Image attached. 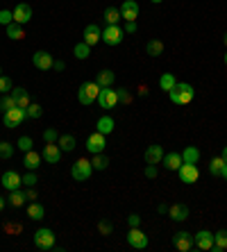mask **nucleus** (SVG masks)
I'll return each mask as SVG.
<instances>
[{
  "instance_id": "1",
  "label": "nucleus",
  "mask_w": 227,
  "mask_h": 252,
  "mask_svg": "<svg viewBox=\"0 0 227 252\" xmlns=\"http://www.w3.org/2000/svg\"><path fill=\"white\" fill-rule=\"evenodd\" d=\"M193 95H196V91H193L191 84H186V82H177L168 91V98L173 100L175 105H189L193 100Z\"/></svg>"
},
{
  "instance_id": "2",
  "label": "nucleus",
  "mask_w": 227,
  "mask_h": 252,
  "mask_svg": "<svg viewBox=\"0 0 227 252\" xmlns=\"http://www.w3.org/2000/svg\"><path fill=\"white\" fill-rule=\"evenodd\" d=\"M100 84L98 82H82L78 89V100L82 105H91V102H96L98 95H100Z\"/></svg>"
},
{
  "instance_id": "3",
  "label": "nucleus",
  "mask_w": 227,
  "mask_h": 252,
  "mask_svg": "<svg viewBox=\"0 0 227 252\" xmlns=\"http://www.w3.org/2000/svg\"><path fill=\"white\" fill-rule=\"evenodd\" d=\"M123 39H125V32L118 25H107V28L102 30V43H107V46H112V48L120 46Z\"/></svg>"
},
{
  "instance_id": "4",
  "label": "nucleus",
  "mask_w": 227,
  "mask_h": 252,
  "mask_svg": "<svg viewBox=\"0 0 227 252\" xmlns=\"http://www.w3.org/2000/svg\"><path fill=\"white\" fill-rule=\"evenodd\" d=\"M34 246L39 250H53L55 248V232L48 227H41L34 232Z\"/></svg>"
},
{
  "instance_id": "5",
  "label": "nucleus",
  "mask_w": 227,
  "mask_h": 252,
  "mask_svg": "<svg viewBox=\"0 0 227 252\" xmlns=\"http://www.w3.org/2000/svg\"><path fill=\"white\" fill-rule=\"evenodd\" d=\"M96 102L100 105V109H114L116 105H120V102H118V94L114 91V87H102L100 89V95H98Z\"/></svg>"
},
{
  "instance_id": "6",
  "label": "nucleus",
  "mask_w": 227,
  "mask_h": 252,
  "mask_svg": "<svg viewBox=\"0 0 227 252\" xmlns=\"http://www.w3.org/2000/svg\"><path fill=\"white\" fill-rule=\"evenodd\" d=\"M91 173H93V166H91L89 159H78L71 168V175L73 180H78V182H84V180H89Z\"/></svg>"
},
{
  "instance_id": "7",
  "label": "nucleus",
  "mask_w": 227,
  "mask_h": 252,
  "mask_svg": "<svg viewBox=\"0 0 227 252\" xmlns=\"http://www.w3.org/2000/svg\"><path fill=\"white\" fill-rule=\"evenodd\" d=\"M25 118H28V112L21 109V107H14V109H9V112L2 114V123H5V127L14 129V127H18V125L23 123Z\"/></svg>"
},
{
  "instance_id": "8",
  "label": "nucleus",
  "mask_w": 227,
  "mask_h": 252,
  "mask_svg": "<svg viewBox=\"0 0 227 252\" xmlns=\"http://www.w3.org/2000/svg\"><path fill=\"white\" fill-rule=\"evenodd\" d=\"M177 175H179V182L196 184L198 177H200V170H198L196 164H186V161H182V166L177 168Z\"/></svg>"
},
{
  "instance_id": "9",
  "label": "nucleus",
  "mask_w": 227,
  "mask_h": 252,
  "mask_svg": "<svg viewBox=\"0 0 227 252\" xmlns=\"http://www.w3.org/2000/svg\"><path fill=\"white\" fill-rule=\"evenodd\" d=\"M127 243H130L132 248H137V250H145V248H148V236L139 227H130V232H127Z\"/></svg>"
},
{
  "instance_id": "10",
  "label": "nucleus",
  "mask_w": 227,
  "mask_h": 252,
  "mask_svg": "<svg viewBox=\"0 0 227 252\" xmlns=\"http://www.w3.org/2000/svg\"><path fill=\"white\" fill-rule=\"evenodd\" d=\"M173 246L177 248L179 252H191L193 248H196L193 234H189V232H177V234L173 236Z\"/></svg>"
},
{
  "instance_id": "11",
  "label": "nucleus",
  "mask_w": 227,
  "mask_h": 252,
  "mask_svg": "<svg viewBox=\"0 0 227 252\" xmlns=\"http://www.w3.org/2000/svg\"><path fill=\"white\" fill-rule=\"evenodd\" d=\"M105 146H107V139H105V134H100V132H93V134H89V139H86V150H89L91 155H98L105 150Z\"/></svg>"
},
{
  "instance_id": "12",
  "label": "nucleus",
  "mask_w": 227,
  "mask_h": 252,
  "mask_svg": "<svg viewBox=\"0 0 227 252\" xmlns=\"http://www.w3.org/2000/svg\"><path fill=\"white\" fill-rule=\"evenodd\" d=\"M0 184H2L7 191H16V189L23 187V177L18 175L16 170H5V173H2V180H0Z\"/></svg>"
},
{
  "instance_id": "13",
  "label": "nucleus",
  "mask_w": 227,
  "mask_h": 252,
  "mask_svg": "<svg viewBox=\"0 0 227 252\" xmlns=\"http://www.w3.org/2000/svg\"><path fill=\"white\" fill-rule=\"evenodd\" d=\"M32 64L39 70H50L55 64V59H53V55L46 53V50H36V53L32 55Z\"/></svg>"
},
{
  "instance_id": "14",
  "label": "nucleus",
  "mask_w": 227,
  "mask_h": 252,
  "mask_svg": "<svg viewBox=\"0 0 227 252\" xmlns=\"http://www.w3.org/2000/svg\"><path fill=\"white\" fill-rule=\"evenodd\" d=\"M193 243H196L198 250H211L214 248V234L211 232H207V229H200L198 234H193Z\"/></svg>"
},
{
  "instance_id": "15",
  "label": "nucleus",
  "mask_w": 227,
  "mask_h": 252,
  "mask_svg": "<svg viewBox=\"0 0 227 252\" xmlns=\"http://www.w3.org/2000/svg\"><path fill=\"white\" fill-rule=\"evenodd\" d=\"M82 36H84L82 41L86 43V46H91V48H93L98 41H102V30L98 28L96 23H91V25H86V28H84Z\"/></svg>"
},
{
  "instance_id": "16",
  "label": "nucleus",
  "mask_w": 227,
  "mask_h": 252,
  "mask_svg": "<svg viewBox=\"0 0 227 252\" xmlns=\"http://www.w3.org/2000/svg\"><path fill=\"white\" fill-rule=\"evenodd\" d=\"M12 14H14V23L25 25L28 21H32V7L28 5V2H18L12 9Z\"/></svg>"
},
{
  "instance_id": "17",
  "label": "nucleus",
  "mask_w": 227,
  "mask_h": 252,
  "mask_svg": "<svg viewBox=\"0 0 227 252\" xmlns=\"http://www.w3.org/2000/svg\"><path fill=\"white\" fill-rule=\"evenodd\" d=\"M118 9H120V16L125 18V21H137L139 12H141V7H139L137 0H125V2H123Z\"/></svg>"
},
{
  "instance_id": "18",
  "label": "nucleus",
  "mask_w": 227,
  "mask_h": 252,
  "mask_svg": "<svg viewBox=\"0 0 227 252\" xmlns=\"http://www.w3.org/2000/svg\"><path fill=\"white\" fill-rule=\"evenodd\" d=\"M41 155H43V161H48V164H59V159H61L59 143H46Z\"/></svg>"
},
{
  "instance_id": "19",
  "label": "nucleus",
  "mask_w": 227,
  "mask_h": 252,
  "mask_svg": "<svg viewBox=\"0 0 227 252\" xmlns=\"http://www.w3.org/2000/svg\"><path fill=\"white\" fill-rule=\"evenodd\" d=\"M164 148L162 146H150L148 150H145V155H143V159H145V164H162V159H164Z\"/></svg>"
},
{
  "instance_id": "20",
  "label": "nucleus",
  "mask_w": 227,
  "mask_h": 252,
  "mask_svg": "<svg viewBox=\"0 0 227 252\" xmlns=\"http://www.w3.org/2000/svg\"><path fill=\"white\" fill-rule=\"evenodd\" d=\"M168 214H170V218H173L175 223H182V220L189 218V207H186L184 202H175V205H170Z\"/></svg>"
},
{
  "instance_id": "21",
  "label": "nucleus",
  "mask_w": 227,
  "mask_h": 252,
  "mask_svg": "<svg viewBox=\"0 0 227 252\" xmlns=\"http://www.w3.org/2000/svg\"><path fill=\"white\" fill-rule=\"evenodd\" d=\"M12 95H14V100H16V107H21V109H28V107H30V102H32L30 94H28L23 87H14Z\"/></svg>"
},
{
  "instance_id": "22",
  "label": "nucleus",
  "mask_w": 227,
  "mask_h": 252,
  "mask_svg": "<svg viewBox=\"0 0 227 252\" xmlns=\"http://www.w3.org/2000/svg\"><path fill=\"white\" fill-rule=\"evenodd\" d=\"M41 159H43V155L34 153V150H28V153H25V157H23V166L28 170H36L39 166H41Z\"/></svg>"
},
{
  "instance_id": "23",
  "label": "nucleus",
  "mask_w": 227,
  "mask_h": 252,
  "mask_svg": "<svg viewBox=\"0 0 227 252\" xmlns=\"http://www.w3.org/2000/svg\"><path fill=\"white\" fill-rule=\"evenodd\" d=\"M162 161L168 170H177L182 166V153H168V155H164Z\"/></svg>"
},
{
  "instance_id": "24",
  "label": "nucleus",
  "mask_w": 227,
  "mask_h": 252,
  "mask_svg": "<svg viewBox=\"0 0 227 252\" xmlns=\"http://www.w3.org/2000/svg\"><path fill=\"white\" fill-rule=\"evenodd\" d=\"M96 129L100 132V134H112L114 132V118L112 116H100L98 118V123H96Z\"/></svg>"
},
{
  "instance_id": "25",
  "label": "nucleus",
  "mask_w": 227,
  "mask_h": 252,
  "mask_svg": "<svg viewBox=\"0 0 227 252\" xmlns=\"http://www.w3.org/2000/svg\"><path fill=\"white\" fill-rule=\"evenodd\" d=\"M7 36L12 39V41H21V39H25V30L21 23H9L7 25Z\"/></svg>"
},
{
  "instance_id": "26",
  "label": "nucleus",
  "mask_w": 227,
  "mask_h": 252,
  "mask_svg": "<svg viewBox=\"0 0 227 252\" xmlns=\"http://www.w3.org/2000/svg\"><path fill=\"white\" fill-rule=\"evenodd\" d=\"M114 80H116V73L109 70V68L100 70V73L96 75V82L100 84V87H114Z\"/></svg>"
},
{
  "instance_id": "27",
  "label": "nucleus",
  "mask_w": 227,
  "mask_h": 252,
  "mask_svg": "<svg viewBox=\"0 0 227 252\" xmlns=\"http://www.w3.org/2000/svg\"><path fill=\"white\" fill-rule=\"evenodd\" d=\"M57 143H59L61 153H71V150H75V146H78V141H75L73 134H61L59 139H57Z\"/></svg>"
},
{
  "instance_id": "28",
  "label": "nucleus",
  "mask_w": 227,
  "mask_h": 252,
  "mask_svg": "<svg viewBox=\"0 0 227 252\" xmlns=\"http://www.w3.org/2000/svg\"><path fill=\"white\" fill-rule=\"evenodd\" d=\"M182 161H186V164H198V161H200V150H198L196 146H186L184 153H182Z\"/></svg>"
},
{
  "instance_id": "29",
  "label": "nucleus",
  "mask_w": 227,
  "mask_h": 252,
  "mask_svg": "<svg viewBox=\"0 0 227 252\" xmlns=\"http://www.w3.org/2000/svg\"><path fill=\"white\" fill-rule=\"evenodd\" d=\"M102 18H105V23H107V25H118V21L123 16H120L118 7H107V9H105V14H102Z\"/></svg>"
},
{
  "instance_id": "30",
  "label": "nucleus",
  "mask_w": 227,
  "mask_h": 252,
  "mask_svg": "<svg viewBox=\"0 0 227 252\" xmlns=\"http://www.w3.org/2000/svg\"><path fill=\"white\" fill-rule=\"evenodd\" d=\"M214 252H223L227 250V229H221V232H216L214 234Z\"/></svg>"
},
{
  "instance_id": "31",
  "label": "nucleus",
  "mask_w": 227,
  "mask_h": 252,
  "mask_svg": "<svg viewBox=\"0 0 227 252\" xmlns=\"http://www.w3.org/2000/svg\"><path fill=\"white\" fill-rule=\"evenodd\" d=\"M43 216H46L43 205H39V202H30V205H28V218H30V220H41Z\"/></svg>"
},
{
  "instance_id": "32",
  "label": "nucleus",
  "mask_w": 227,
  "mask_h": 252,
  "mask_svg": "<svg viewBox=\"0 0 227 252\" xmlns=\"http://www.w3.org/2000/svg\"><path fill=\"white\" fill-rule=\"evenodd\" d=\"M145 53H148L150 57H159V55H164V43L159 41V39H150V41L145 43Z\"/></svg>"
},
{
  "instance_id": "33",
  "label": "nucleus",
  "mask_w": 227,
  "mask_h": 252,
  "mask_svg": "<svg viewBox=\"0 0 227 252\" xmlns=\"http://www.w3.org/2000/svg\"><path fill=\"white\" fill-rule=\"evenodd\" d=\"M175 84H177V80H175L173 73H164V75L159 77V89H162V91H166V94L175 87Z\"/></svg>"
},
{
  "instance_id": "34",
  "label": "nucleus",
  "mask_w": 227,
  "mask_h": 252,
  "mask_svg": "<svg viewBox=\"0 0 227 252\" xmlns=\"http://www.w3.org/2000/svg\"><path fill=\"white\" fill-rule=\"evenodd\" d=\"M25 202H28V198H25V191H21V189H16V191H9V205H12V207H23Z\"/></svg>"
},
{
  "instance_id": "35",
  "label": "nucleus",
  "mask_w": 227,
  "mask_h": 252,
  "mask_svg": "<svg viewBox=\"0 0 227 252\" xmlns=\"http://www.w3.org/2000/svg\"><path fill=\"white\" fill-rule=\"evenodd\" d=\"M91 166H93V170H105L109 166V157H107V155H102V153L93 155V159H91Z\"/></svg>"
},
{
  "instance_id": "36",
  "label": "nucleus",
  "mask_w": 227,
  "mask_h": 252,
  "mask_svg": "<svg viewBox=\"0 0 227 252\" xmlns=\"http://www.w3.org/2000/svg\"><path fill=\"white\" fill-rule=\"evenodd\" d=\"M73 55H75L78 59H89V55H91V46H86L84 41L75 43V48H73Z\"/></svg>"
},
{
  "instance_id": "37",
  "label": "nucleus",
  "mask_w": 227,
  "mask_h": 252,
  "mask_svg": "<svg viewBox=\"0 0 227 252\" xmlns=\"http://www.w3.org/2000/svg\"><path fill=\"white\" fill-rule=\"evenodd\" d=\"M16 107V100H14L12 94H2V98H0V109H2V114L9 112V109H14Z\"/></svg>"
},
{
  "instance_id": "38",
  "label": "nucleus",
  "mask_w": 227,
  "mask_h": 252,
  "mask_svg": "<svg viewBox=\"0 0 227 252\" xmlns=\"http://www.w3.org/2000/svg\"><path fill=\"white\" fill-rule=\"evenodd\" d=\"M225 164H227V161L223 157H214L209 161V173H211V175H221V173H223V166H225Z\"/></svg>"
},
{
  "instance_id": "39",
  "label": "nucleus",
  "mask_w": 227,
  "mask_h": 252,
  "mask_svg": "<svg viewBox=\"0 0 227 252\" xmlns=\"http://www.w3.org/2000/svg\"><path fill=\"white\" fill-rule=\"evenodd\" d=\"M32 146H34V141H32V136H21V139L16 141V148L21 150V153H28V150H32Z\"/></svg>"
},
{
  "instance_id": "40",
  "label": "nucleus",
  "mask_w": 227,
  "mask_h": 252,
  "mask_svg": "<svg viewBox=\"0 0 227 252\" xmlns=\"http://www.w3.org/2000/svg\"><path fill=\"white\" fill-rule=\"evenodd\" d=\"M14 148L16 146H12L9 141H0V159H12Z\"/></svg>"
},
{
  "instance_id": "41",
  "label": "nucleus",
  "mask_w": 227,
  "mask_h": 252,
  "mask_svg": "<svg viewBox=\"0 0 227 252\" xmlns=\"http://www.w3.org/2000/svg\"><path fill=\"white\" fill-rule=\"evenodd\" d=\"M116 94H118V102H123V105H130V102H132V94H130V89L120 87V89H116Z\"/></svg>"
},
{
  "instance_id": "42",
  "label": "nucleus",
  "mask_w": 227,
  "mask_h": 252,
  "mask_svg": "<svg viewBox=\"0 0 227 252\" xmlns=\"http://www.w3.org/2000/svg\"><path fill=\"white\" fill-rule=\"evenodd\" d=\"M25 112H28V118H41L43 109H41V105H36V102H30V107H28Z\"/></svg>"
},
{
  "instance_id": "43",
  "label": "nucleus",
  "mask_w": 227,
  "mask_h": 252,
  "mask_svg": "<svg viewBox=\"0 0 227 252\" xmlns=\"http://www.w3.org/2000/svg\"><path fill=\"white\" fill-rule=\"evenodd\" d=\"M12 89H14L12 80L7 75H0V94H12Z\"/></svg>"
},
{
  "instance_id": "44",
  "label": "nucleus",
  "mask_w": 227,
  "mask_h": 252,
  "mask_svg": "<svg viewBox=\"0 0 227 252\" xmlns=\"http://www.w3.org/2000/svg\"><path fill=\"white\" fill-rule=\"evenodd\" d=\"M98 232H100V234H105V236H109L114 232V225L109 223V220H100V223H98Z\"/></svg>"
},
{
  "instance_id": "45",
  "label": "nucleus",
  "mask_w": 227,
  "mask_h": 252,
  "mask_svg": "<svg viewBox=\"0 0 227 252\" xmlns=\"http://www.w3.org/2000/svg\"><path fill=\"white\" fill-rule=\"evenodd\" d=\"M57 139H59V134H57V129H46V132H43V141H46V143H57Z\"/></svg>"
},
{
  "instance_id": "46",
  "label": "nucleus",
  "mask_w": 227,
  "mask_h": 252,
  "mask_svg": "<svg viewBox=\"0 0 227 252\" xmlns=\"http://www.w3.org/2000/svg\"><path fill=\"white\" fill-rule=\"evenodd\" d=\"M9 23H14V14L9 12V9H2V12H0V25H9Z\"/></svg>"
},
{
  "instance_id": "47",
  "label": "nucleus",
  "mask_w": 227,
  "mask_h": 252,
  "mask_svg": "<svg viewBox=\"0 0 227 252\" xmlns=\"http://www.w3.org/2000/svg\"><path fill=\"white\" fill-rule=\"evenodd\" d=\"M36 182H39V177H36L34 173H28V175H23V187H36Z\"/></svg>"
},
{
  "instance_id": "48",
  "label": "nucleus",
  "mask_w": 227,
  "mask_h": 252,
  "mask_svg": "<svg viewBox=\"0 0 227 252\" xmlns=\"http://www.w3.org/2000/svg\"><path fill=\"white\" fill-rule=\"evenodd\" d=\"M123 32H125V34H134V32H137V21H125Z\"/></svg>"
},
{
  "instance_id": "49",
  "label": "nucleus",
  "mask_w": 227,
  "mask_h": 252,
  "mask_svg": "<svg viewBox=\"0 0 227 252\" xmlns=\"http://www.w3.org/2000/svg\"><path fill=\"white\" fill-rule=\"evenodd\" d=\"M145 177H148V180H155V177H157V166L155 164L145 166Z\"/></svg>"
},
{
  "instance_id": "50",
  "label": "nucleus",
  "mask_w": 227,
  "mask_h": 252,
  "mask_svg": "<svg viewBox=\"0 0 227 252\" xmlns=\"http://www.w3.org/2000/svg\"><path fill=\"white\" fill-rule=\"evenodd\" d=\"M127 225H130V227H139V225H141V218H139L137 214H130V216H127Z\"/></svg>"
},
{
  "instance_id": "51",
  "label": "nucleus",
  "mask_w": 227,
  "mask_h": 252,
  "mask_svg": "<svg viewBox=\"0 0 227 252\" xmlns=\"http://www.w3.org/2000/svg\"><path fill=\"white\" fill-rule=\"evenodd\" d=\"M25 198L34 202V200H36V191H34V187H28V191H25Z\"/></svg>"
},
{
  "instance_id": "52",
  "label": "nucleus",
  "mask_w": 227,
  "mask_h": 252,
  "mask_svg": "<svg viewBox=\"0 0 227 252\" xmlns=\"http://www.w3.org/2000/svg\"><path fill=\"white\" fill-rule=\"evenodd\" d=\"M53 68L57 70V73H59V70H64V68H66V64H64V62H61V59H59V62H55V64H53Z\"/></svg>"
},
{
  "instance_id": "53",
  "label": "nucleus",
  "mask_w": 227,
  "mask_h": 252,
  "mask_svg": "<svg viewBox=\"0 0 227 252\" xmlns=\"http://www.w3.org/2000/svg\"><path fill=\"white\" fill-rule=\"evenodd\" d=\"M148 94V87H145V84H141V87H139V95H145Z\"/></svg>"
},
{
  "instance_id": "54",
  "label": "nucleus",
  "mask_w": 227,
  "mask_h": 252,
  "mask_svg": "<svg viewBox=\"0 0 227 252\" xmlns=\"http://www.w3.org/2000/svg\"><path fill=\"white\" fill-rule=\"evenodd\" d=\"M7 232H18V229H21V227H18V225H7Z\"/></svg>"
},
{
  "instance_id": "55",
  "label": "nucleus",
  "mask_w": 227,
  "mask_h": 252,
  "mask_svg": "<svg viewBox=\"0 0 227 252\" xmlns=\"http://www.w3.org/2000/svg\"><path fill=\"white\" fill-rule=\"evenodd\" d=\"M221 177H223V180H227V164L223 166V173H221Z\"/></svg>"
},
{
  "instance_id": "56",
  "label": "nucleus",
  "mask_w": 227,
  "mask_h": 252,
  "mask_svg": "<svg viewBox=\"0 0 227 252\" xmlns=\"http://www.w3.org/2000/svg\"><path fill=\"white\" fill-rule=\"evenodd\" d=\"M5 202H7V200H5V198H2V195H0V211L5 209Z\"/></svg>"
},
{
  "instance_id": "57",
  "label": "nucleus",
  "mask_w": 227,
  "mask_h": 252,
  "mask_svg": "<svg viewBox=\"0 0 227 252\" xmlns=\"http://www.w3.org/2000/svg\"><path fill=\"white\" fill-rule=\"evenodd\" d=\"M223 159H225V161H227V146L223 148Z\"/></svg>"
},
{
  "instance_id": "58",
  "label": "nucleus",
  "mask_w": 227,
  "mask_h": 252,
  "mask_svg": "<svg viewBox=\"0 0 227 252\" xmlns=\"http://www.w3.org/2000/svg\"><path fill=\"white\" fill-rule=\"evenodd\" d=\"M150 2H155V5H159V2H164V0H150Z\"/></svg>"
},
{
  "instance_id": "59",
  "label": "nucleus",
  "mask_w": 227,
  "mask_h": 252,
  "mask_svg": "<svg viewBox=\"0 0 227 252\" xmlns=\"http://www.w3.org/2000/svg\"><path fill=\"white\" fill-rule=\"evenodd\" d=\"M225 66H227V53H225Z\"/></svg>"
},
{
  "instance_id": "60",
  "label": "nucleus",
  "mask_w": 227,
  "mask_h": 252,
  "mask_svg": "<svg viewBox=\"0 0 227 252\" xmlns=\"http://www.w3.org/2000/svg\"><path fill=\"white\" fill-rule=\"evenodd\" d=\"M225 46H227V34H225Z\"/></svg>"
},
{
  "instance_id": "61",
  "label": "nucleus",
  "mask_w": 227,
  "mask_h": 252,
  "mask_svg": "<svg viewBox=\"0 0 227 252\" xmlns=\"http://www.w3.org/2000/svg\"><path fill=\"white\" fill-rule=\"evenodd\" d=\"M0 75H2V68H0Z\"/></svg>"
}]
</instances>
